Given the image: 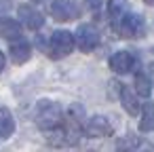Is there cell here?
Returning <instances> with one entry per match:
<instances>
[{
	"label": "cell",
	"instance_id": "1",
	"mask_svg": "<svg viewBox=\"0 0 154 152\" xmlns=\"http://www.w3.org/2000/svg\"><path fill=\"white\" fill-rule=\"evenodd\" d=\"M63 108L61 104L57 101H51V99H40L38 106H36V125L45 131V133H53L57 129H61L63 125Z\"/></svg>",
	"mask_w": 154,
	"mask_h": 152
},
{
	"label": "cell",
	"instance_id": "2",
	"mask_svg": "<svg viewBox=\"0 0 154 152\" xmlns=\"http://www.w3.org/2000/svg\"><path fill=\"white\" fill-rule=\"evenodd\" d=\"M82 112H85L82 106L74 104V106H70V110H68L66 116H63L61 129H63V135H66V141H68V144H76L78 137H80V131L85 129V127H82V116H85Z\"/></svg>",
	"mask_w": 154,
	"mask_h": 152
},
{
	"label": "cell",
	"instance_id": "3",
	"mask_svg": "<svg viewBox=\"0 0 154 152\" xmlns=\"http://www.w3.org/2000/svg\"><path fill=\"white\" fill-rule=\"evenodd\" d=\"M76 49V38L68 30H55L51 40H49V51H53V57H63L70 55Z\"/></svg>",
	"mask_w": 154,
	"mask_h": 152
},
{
	"label": "cell",
	"instance_id": "4",
	"mask_svg": "<svg viewBox=\"0 0 154 152\" xmlns=\"http://www.w3.org/2000/svg\"><path fill=\"white\" fill-rule=\"evenodd\" d=\"M51 17L55 21L68 23L80 17V7L74 2V0H53L51 5Z\"/></svg>",
	"mask_w": 154,
	"mask_h": 152
},
{
	"label": "cell",
	"instance_id": "5",
	"mask_svg": "<svg viewBox=\"0 0 154 152\" xmlns=\"http://www.w3.org/2000/svg\"><path fill=\"white\" fill-rule=\"evenodd\" d=\"M116 28L122 38H139V36H143V30H146L141 15H137V13H127L122 19H118Z\"/></svg>",
	"mask_w": 154,
	"mask_h": 152
},
{
	"label": "cell",
	"instance_id": "6",
	"mask_svg": "<svg viewBox=\"0 0 154 152\" xmlns=\"http://www.w3.org/2000/svg\"><path fill=\"white\" fill-rule=\"evenodd\" d=\"M99 42V32L91 26V23H82L76 30V47L82 53H91Z\"/></svg>",
	"mask_w": 154,
	"mask_h": 152
},
{
	"label": "cell",
	"instance_id": "7",
	"mask_svg": "<svg viewBox=\"0 0 154 152\" xmlns=\"http://www.w3.org/2000/svg\"><path fill=\"white\" fill-rule=\"evenodd\" d=\"M17 13H19V21L28 30H40L42 23H45V15L40 11H36L34 7H30V5H19Z\"/></svg>",
	"mask_w": 154,
	"mask_h": 152
},
{
	"label": "cell",
	"instance_id": "8",
	"mask_svg": "<svg viewBox=\"0 0 154 152\" xmlns=\"http://www.w3.org/2000/svg\"><path fill=\"white\" fill-rule=\"evenodd\" d=\"M85 133H87L89 137H110V135L114 133V129H112V125H110V120H108L106 116H93V118L87 123Z\"/></svg>",
	"mask_w": 154,
	"mask_h": 152
},
{
	"label": "cell",
	"instance_id": "9",
	"mask_svg": "<svg viewBox=\"0 0 154 152\" xmlns=\"http://www.w3.org/2000/svg\"><path fill=\"white\" fill-rule=\"evenodd\" d=\"M135 57L129 53V51H118V53H114L112 57H110V68H112V72H116V74H129L133 68H135Z\"/></svg>",
	"mask_w": 154,
	"mask_h": 152
},
{
	"label": "cell",
	"instance_id": "10",
	"mask_svg": "<svg viewBox=\"0 0 154 152\" xmlns=\"http://www.w3.org/2000/svg\"><path fill=\"white\" fill-rule=\"evenodd\" d=\"M0 36L15 42V40H21V23L15 21V19H9V17H2L0 19Z\"/></svg>",
	"mask_w": 154,
	"mask_h": 152
},
{
	"label": "cell",
	"instance_id": "11",
	"mask_svg": "<svg viewBox=\"0 0 154 152\" xmlns=\"http://www.w3.org/2000/svg\"><path fill=\"white\" fill-rule=\"evenodd\" d=\"M9 53H11L13 64H26L32 55V45L26 42V40H15V42H11Z\"/></svg>",
	"mask_w": 154,
	"mask_h": 152
},
{
	"label": "cell",
	"instance_id": "12",
	"mask_svg": "<svg viewBox=\"0 0 154 152\" xmlns=\"http://www.w3.org/2000/svg\"><path fill=\"white\" fill-rule=\"evenodd\" d=\"M120 101H122V108L127 110V114H131V116H135V114H139V101H137V97H135V93L129 89V87H122V91H120Z\"/></svg>",
	"mask_w": 154,
	"mask_h": 152
},
{
	"label": "cell",
	"instance_id": "13",
	"mask_svg": "<svg viewBox=\"0 0 154 152\" xmlns=\"http://www.w3.org/2000/svg\"><path fill=\"white\" fill-rule=\"evenodd\" d=\"M13 133H15L13 114H11L7 108H0V137H2V139H9Z\"/></svg>",
	"mask_w": 154,
	"mask_h": 152
},
{
	"label": "cell",
	"instance_id": "14",
	"mask_svg": "<svg viewBox=\"0 0 154 152\" xmlns=\"http://www.w3.org/2000/svg\"><path fill=\"white\" fill-rule=\"evenodd\" d=\"M139 131H143V133H150V131H154V104H152V101L143 104V108H141Z\"/></svg>",
	"mask_w": 154,
	"mask_h": 152
},
{
	"label": "cell",
	"instance_id": "15",
	"mask_svg": "<svg viewBox=\"0 0 154 152\" xmlns=\"http://www.w3.org/2000/svg\"><path fill=\"white\" fill-rule=\"evenodd\" d=\"M108 13L114 21H118L129 13V2L127 0H108Z\"/></svg>",
	"mask_w": 154,
	"mask_h": 152
},
{
	"label": "cell",
	"instance_id": "16",
	"mask_svg": "<svg viewBox=\"0 0 154 152\" xmlns=\"http://www.w3.org/2000/svg\"><path fill=\"white\" fill-rule=\"evenodd\" d=\"M135 93L139 97H150V93H152V80L141 72L135 74Z\"/></svg>",
	"mask_w": 154,
	"mask_h": 152
},
{
	"label": "cell",
	"instance_id": "17",
	"mask_svg": "<svg viewBox=\"0 0 154 152\" xmlns=\"http://www.w3.org/2000/svg\"><path fill=\"white\" fill-rule=\"evenodd\" d=\"M139 146V139L135 135H125L116 141V152H135Z\"/></svg>",
	"mask_w": 154,
	"mask_h": 152
},
{
	"label": "cell",
	"instance_id": "18",
	"mask_svg": "<svg viewBox=\"0 0 154 152\" xmlns=\"http://www.w3.org/2000/svg\"><path fill=\"white\" fill-rule=\"evenodd\" d=\"M85 2H87V7H89L91 11L99 13V9H101V0H85Z\"/></svg>",
	"mask_w": 154,
	"mask_h": 152
},
{
	"label": "cell",
	"instance_id": "19",
	"mask_svg": "<svg viewBox=\"0 0 154 152\" xmlns=\"http://www.w3.org/2000/svg\"><path fill=\"white\" fill-rule=\"evenodd\" d=\"M5 64H7V57H5V53L0 51V72L5 70Z\"/></svg>",
	"mask_w": 154,
	"mask_h": 152
},
{
	"label": "cell",
	"instance_id": "20",
	"mask_svg": "<svg viewBox=\"0 0 154 152\" xmlns=\"http://www.w3.org/2000/svg\"><path fill=\"white\" fill-rule=\"evenodd\" d=\"M7 7H9V0H0V9L7 11Z\"/></svg>",
	"mask_w": 154,
	"mask_h": 152
},
{
	"label": "cell",
	"instance_id": "21",
	"mask_svg": "<svg viewBox=\"0 0 154 152\" xmlns=\"http://www.w3.org/2000/svg\"><path fill=\"white\" fill-rule=\"evenodd\" d=\"M143 2H146L148 7H154V0H143Z\"/></svg>",
	"mask_w": 154,
	"mask_h": 152
},
{
	"label": "cell",
	"instance_id": "22",
	"mask_svg": "<svg viewBox=\"0 0 154 152\" xmlns=\"http://www.w3.org/2000/svg\"><path fill=\"white\" fill-rule=\"evenodd\" d=\"M36 2H40V0H36Z\"/></svg>",
	"mask_w": 154,
	"mask_h": 152
}]
</instances>
